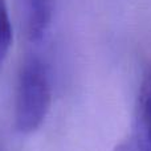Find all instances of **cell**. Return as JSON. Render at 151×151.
<instances>
[{"label": "cell", "instance_id": "obj_1", "mask_svg": "<svg viewBox=\"0 0 151 151\" xmlns=\"http://www.w3.org/2000/svg\"><path fill=\"white\" fill-rule=\"evenodd\" d=\"M52 102V88L45 64L36 56L23 63L17 78L15 125L20 133L29 134L41 126Z\"/></svg>", "mask_w": 151, "mask_h": 151}, {"label": "cell", "instance_id": "obj_2", "mask_svg": "<svg viewBox=\"0 0 151 151\" xmlns=\"http://www.w3.org/2000/svg\"><path fill=\"white\" fill-rule=\"evenodd\" d=\"M25 12L27 36L31 41H39L44 36L52 19L53 0H21Z\"/></svg>", "mask_w": 151, "mask_h": 151}, {"label": "cell", "instance_id": "obj_3", "mask_svg": "<svg viewBox=\"0 0 151 151\" xmlns=\"http://www.w3.org/2000/svg\"><path fill=\"white\" fill-rule=\"evenodd\" d=\"M138 114H139V133L146 139L151 149V66L145 70L138 94Z\"/></svg>", "mask_w": 151, "mask_h": 151}, {"label": "cell", "instance_id": "obj_4", "mask_svg": "<svg viewBox=\"0 0 151 151\" xmlns=\"http://www.w3.org/2000/svg\"><path fill=\"white\" fill-rule=\"evenodd\" d=\"M12 23L9 19L7 0H0V69L12 45Z\"/></svg>", "mask_w": 151, "mask_h": 151}, {"label": "cell", "instance_id": "obj_5", "mask_svg": "<svg viewBox=\"0 0 151 151\" xmlns=\"http://www.w3.org/2000/svg\"><path fill=\"white\" fill-rule=\"evenodd\" d=\"M114 151H151V149L143 135L141 133H137L117 145Z\"/></svg>", "mask_w": 151, "mask_h": 151}]
</instances>
